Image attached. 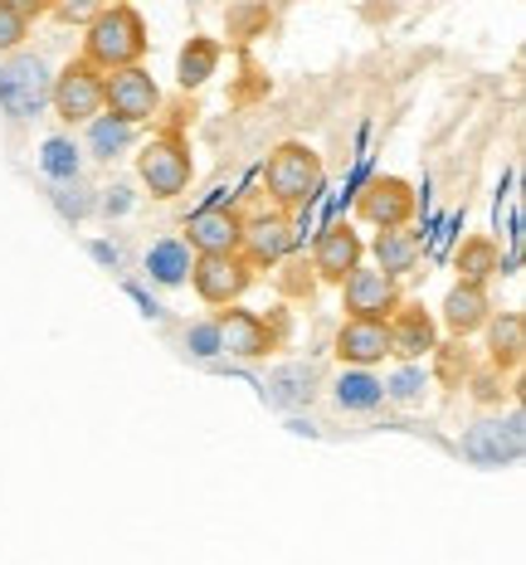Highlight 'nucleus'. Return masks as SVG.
Returning a JSON list of instances; mask_svg holds the SVG:
<instances>
[{
    "label": "nucleus",
    "mask_w": 526,
    "mask_h": 565,
    "mask_svg": "<svg viewBox=\"0 0 526 565\" xmlns=\"http://www.w3.org/2000/svg\"><path fill=\"white\" fill-rule=\"evenodd\" d=\"M147 44H151L147 20L137 15V6H127V0L103 6L98 15L84 25V58L93 68H103V74L127 68V64H142Z\"/></svg>",
    "instance_id": "f257e3e1"
},
{
    "label": "nucleus",
    "mask_w": 526,
    "mask_h": 565,
    "mask_svg": "<svg viewBox=\"0 0 526 565\" xmlns=\"http://www.w3.org/2000/svg\"><path fill=\"white\" fill-rule=\"evenodd\" d=\"M322 185H326V167L308 141H278V147L268 151L264 191H268V200H273V210L298 215V210H308L312 200L322 195Z\"/></svg>",
    "instance_id": "f03ea898"
},
{
    "label": "nucleus",
    "mask_w": 526,
    "mask_h": 565,
    "mask_svg": "<svg viewBox=\"0 0 526 565\" xmlns=\"http://www.w3.org/2000/svg\"><path fill=\"white\" fill-rule=\"evenodd\" d=\"M137 175H142V185L157 200H175L191 191V175H195V161H191V147H185V137L175 132H157L147 141L142 151H137Z\"/></svg>",
    "instance_id": "7ed1b4c3"
},
{
    "label": "nucleus",
    "mask_w": 526,
    "mask_h": 565,
    "mask_svg": "<svg viewBox=\"0 0 526 565\" xmlns=\"http://www.w3.org/2000/svg\"><path fill=\"white\" fill-rule=\"evenodd\" d=\"M50 108H54L58 122H68V127L98 117L103 113V68H93L84 54L68 58L50 84Z\"/></svg>",
    "instance_id": "20e7f679"
},
{
    "label": "nucleus",
    "mask_w": 526,
    "mask_h": 565,
    "mask_svg": "<svg viewBox=\"0 0 526 565\" xmlns=\"http://www.w3.org/2000/svg\"><path fill=\"white\" fill-rule=\"evenodd\" d=\"M50 64L40 54H15L0 64V108H6L15 122H30V117L44 113L50 103Z\"/></svg>",
    "instance_id": "39448f33"
},
{
    "label": "nucleus",
    "mask_w": 526,
    "mask_h": 565,
    "mask_svg": "<svg viewBox=\"0 0 526 565\" xmlns=\"http://www.w3.org/2000/svg\"><path fill=\"white\" fill-rule=\"evenodd\" d=\"M215 332H219V356L259 361L268 351H278L283 322H268L264 312H249V308H239V302H229L225 312H215Z\"/></svg>",
    "instance_id": "423d86ee"
},
{
    "label": "nucleus",
    "mask_w": 526,
    "mask_h": 565,
    "mask_svg": "<svg viewBox=\"0 0 526 565\" xmlns=\"http://www.w3.org/2000/svg\"><path fill=\"white\" fill-rule=\"evenodd\" d=\"M254 274H259V268L244 254H195L191 258V282L205 308H229V302H239L244 292L254 288Z\"/></svg>",
    "instance_id": "0eeeda50"
},
{
    "label": "nucleus",
    "mask_w": 526,
    "mask_h": 565,
    "mask_svg": "<svg viewBox=\"0 0 526 565\" xmlns=\"http://www.w3.org/2000/svg\"><path fill=\"white\" fill-rule=\"evenodd\" d=\"M103 113L122 117V122H132V127L151 122V117L161 113L157 78H151L142 64H127V68H112V74H103Z\"/></svg>",
    "instance_id": "6e6552de"
},
{
    "label": "nucleus",
    "mask_w": 526,
    "mask_h": 565,
    "mask_svg": "<svg viewBox=\"0 0 526 565\" xmlns=\"http://www.w3.org/2000/svg\"><path fill=\"white\" fill-rule=\"evenodd\" d=\"M336 288H342V312L346 317H376V322H385V317L405 302L400 278L380 274L376 264H356Z\"/></svg>",
    "instance_id": "1a4fd4ad"
},
{
    "label": "nucleus",
    "mask_w": 526,
    "mask_h": 565,
    "mask_svg": "<svg viewBox=\"0 0 526 565\" xmlns=\"http://www.w3.org/2000/svg\"><path fill=\"white\" fill-rule=\"evenodd\" d=\"M415 185L405 181V175H371L366 185H361L356 195V215L366 220V225L376 230H400L415 220Z\"/></svg>",
    "instance_id": "9d476101"
},
{
    "label": "nucleus",
    "mask_w": 526,
    "mask_h": 565,
    "mask_svg": "<svg viewBox=\"0 0 526 565\" xmlns=\"http://www.w3.org/2000/svg\"><path fill=\"white\" fill-rule=\"evenodd\" d=\"M185 249L191 254H239V239H244V210L234 205H205L185 220L181 230Z\"/></svg>",
    "instance_id": "9b49d317"
},
{
    "label": "nucleus",
    "mask_w": 526,
    "mask_h": 565,
    "mask_svg": "<svg viewBox=\"0 0 526 565\" xmlns=\"http://www.w3.org/2000/svg\"><path fill=\"white\" fill-rule=\"evenodd\" d=\"M292 244H298V234H292V215H283V210L244 215L239 254L249 258L254 268H273V264H283V258L292 254Z\"/></svg>",
    "instance_id": "f8f14e48"
},
{
    "label": "nucleus",
    "mask_w": 526,
    "mask_h": 565,
    "mask_svg": "<svg viewBox=\"0 0 526 565\" xmlns=\"http://www.w3.org/2000/svg\"><path fill=\"white\" fill-rule=\"evenodd\" d=\"M385 327H390V356L395 361H425L429 351L439 347V322L425 302H400V308L385 317Z\"/></svg>",
    "instance_id": "ddd939ff"
},
{
    "label": "nucleus",
    "mask_w": 526,
    "mask_h": 565,
    "mask_svg": "<svg viewBox=\"0 0 526 565\" xmlns=\"http://www.w3.org/2000/svg\"><path fill=\"white\" fill-rule=\"evenodd\" d=\"M493 292H487V282H453L449 288V298H443V308H439V322H443V332L449 337H477L487 327V317H493Z\"/></svg>",
    "instance_id": "4468645a"
},
{
    "label": "nucleus",
    "mask_w": 526,
    "mask_h": 565,
    "mask_svg": "<svg viewBox=\"0 0 526 565\" xmlns=\"http://www.w3.org/2000/svg\"><path fill=\"white\" fill-rule=\"evenodd\" d=\"M463 458L483 468H502V463H517L522 458V415H512L507 424L502 419H483L463 434Z\"/></svg>",
    "instance_id": "2eb2a0df"
},
{
    "label": "nucleus",
    "mask_w": 526,
    "mask_h": 565,
    "mask_svg": "<svg viewBox=\"0 0 526 565\" xmlns=\"http://www.w3.org/2000/svg\"><path fill=\"white\" fill-rule=\"evenodd\" d=\"M356 264H366V244L351 225H326L312 244V268H318L322 282H342Z\"/></svg>",
    "instance_id": "dca6fc26"
},
{
    "label": "nucleus",
    "mask_w": 526,
    "mask_h": 565,
    "mask_svg": "<svg viewBox=\"0 0 526 565\" xmlns=\"http://www.w3.org/2000/svg\"><path fill=\"white\" fill-rule=\"evenodd\" d=\"M336 356L346 366H371L376 371L385 356H390V327L376 322V317H346L342 332H336Z\"/></svg>",
    "instance_id": "f3484780"
},
{
    "label": "nucleus",
    "mask_w": 526,
    "mask_h": 565,
    "mask_svg": "<svg viewBox=\"0 0 526 565\" xmlns=\"http://www.w3.org/2000/svg\"><path fill=\"white\" fill-rule=\"evenodd\" d=\"M487 366L497 375H517L522 371V356H526V317L522 312H493L487 317Z\"/></svg>",
    "instance_id": "a211bd4d"
},
{
    "label": "nucleus",
    "mask_w": 526,
    "mask_h": 565,
    "mask_svg": "<svg viewBox=\"0 0 526 565\" xmlns=\"http://www.w3.org/2000/svg\"><path fill=\"white\" fill-rule=\"evenodd\" d=\"M371 258H376V268H380V274H390V278L415 274V264L425 258V234H415L409 225L380 230L376 239H371Z\"/></svg>",
    "instance_id": "6ab92c4d"
},
{
    "label": "nucleus",
    "mask_w": 526,
    "mask_h": 565,
    "mask_svg": "<svg viewBox=\"0 0 526 565\" xmlns=\"http://www.w3.org/2000/svg\"><path fill=\"white\" fill-rule=\"evenodd\" d=\"M332 395H336V405H342V409L366 415V409L385 405V381H376V371H371V366H346L342 375H336Z\"/></svg>",
    "instance_id": "aec40b11"
},
{
    "label": "nucleus",
    "mask_w": 526,
    "mask_h": 565,
    "mask_svg": "<svg viewBox=\"0 0 526 565\" xmlns=\"http://www.w3.org/2000/svg\"><path fill=\"white\" fill-rule=\"evenodd\" d=\"M453 268H459L463 282H493L502 274L497 239H487V234H473V239H463L459 254H453Z\"/></svg>",
    "instance_id": "412c9836"
},
{
    "label": "nucleus",
    "mask_w": 526,
    "mask_h": 565,
    "mask_svg": "<svg viewBox=\"0 0 526 565\" xmlns=\"http://www.w3.org/2000/svg\"><path fill=\"white\" fill-rule=\"evenodd\" d=\"M322 375H318V366L312 361H292V366H283V371H273V381H268V399L273 405H283V409H292V405H308L312 395V385H318Z\"/></svg>",
    "instance_id": "4be33fe9"
},
{
    "label": "nucleus",
    "mask_w": 526,
    "mask_h": 565,
    "mask_svg": "<svg viewBox=\"0 0 526 565\" xmlns=\"http://www.w3.org/2000/svg\"><path fill=\"white\" fill-rule=\"evenodd\" d=\"M132 141H137V127L122 122V117H112V113L88 117V151L98 161H117L127 147H132Z\"/></svg>",
    "instance_id": "5701e85b"
},
{
    "label": "nucleus",
    "mask_w": 526,
    "mask_h": 565,
    "mask_svg": "<svg viewBox=\"0 0 526 565\" xmlns=\"http://www.w3.org/2000/svg\"><path fill=\"white\" fill-rule=\"evenodd\" d=\"M215 68H219V44L210 40V34H195V40L181 50V64H175V78H181V88L191 93V88L210 84V78H215Z\"/></svg>",
    "instance_id": "b1692460"
},
{
    "label": "nucleus",
    "mask_w": 526,
    "mask_h": 565,
    "mask_svg": "<svg viewBox=\"0 0 526 565\" xmlns=\"http://www.w3.org/2000/svg\"><path fill=\"white\" fill-rule=\"evenodd\" d=\"M191 249H185V239L175 234V239H161V244H151L147 249V274L157 278V282H167V288H175V282H185L191 278Z\"/></svg>",
    "instance_id": "393cba45"
},
{
    "label": "nucleus",
    "mask_w": 526,
    "mask_h": 565,
    "mask_svg": "<svg viewBox=\"0 0 526 565\" xmlns=\"http://www.w3.org/2000/svg\"><path fill=\"white\" fill-rule=\"evenodd\" d=\"M103 6H108V0H50V15L58 20V25H78V30H84Z\"/></svg>",
    "instance_id": "a878e982"
},
{
    "label": "nucleus",
    "mask_w": 526,
    "mask_h": 565,
    "mask_svg": "<svg viewBox=\"0 0 526 565\" xmlns=\"http://www.w3.org/2000/svg\"><path fill=\"white\" fill-rule=\"evenodd\" d=\"M50 175H58V181H68V175H78V157H74V147H68L64 137H54V141H44V161H40Z\"/></svg>",
    "instance_id": "bb28decb"
},
{
    "label": "nucleus",
    "mask_w": 526,
    "mask_h": 565,
    "mask_svg": "<svg viewBox=\"0 0 526 565\" xmlns=\"http://www.w3.org/2000/svg\"><path fill=\"white\" fill-rule=\"evenodd\" d=\"M419 395H425V375H419L415 361H405V371L395 375L390 385H385V399H400V405H415Z\"/></svg>",
    "instance_id": "cd10ccee"
},
{
    "label": "nucleus",
    "mask_w": 526,
    "mask_h": 565,
    "mask_svg": "<svg viewBox=\"0 0 526 565\" xmlns=\"http://www.w3.org/2000/svg\"><path fill=\"white\" fill-rule=\"evenodd\" d=\"M30 40V20H20L15 10L0 6V54H15Z\"/></svg>",
    "instance_id": "c85d7f7f"
},
{
    "label": "nucleus",
    "mask_w": 526,
    "mask_h": 565,
    "mask_svg": "<svg viewBox=\"0 0 526 565\" xmlns=\"http://www.w3.org/2000/svg\"><path fill=\"white\" fill-rule=\"evenodd\" d=\"M185 347H191L195 356H219V332H215V322H195L191 332H185Z\"/></svg>",
    "instance_id": "c756f323"
},
{
    "label": "nucleus",
    "mask_w": 526,
    "mask_h": 565,
    "mask_svg": "<svg viewBox=\"0 0 526 565\" xmlns=\"http://www.w3.org/2000/svg\"><path fill=\"white\" fill-rule=\"evenodd\" d=\"M0 6L15 10V15H20V20H30V25H34L40 15H50V0H0Z\"/></svg>",
    "instance_id": "7c9ffc66"
}]
</instances>
